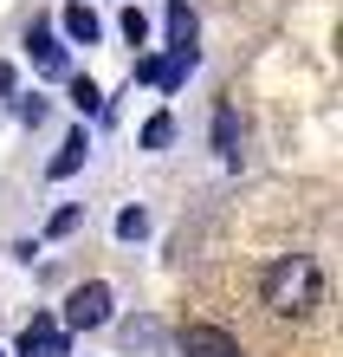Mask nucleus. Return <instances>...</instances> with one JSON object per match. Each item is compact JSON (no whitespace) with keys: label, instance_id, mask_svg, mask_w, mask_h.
I'll list each match as a JSON object with an SVG mask.
<instances>
[{"label":"nucleus","instance_id":"nucleus-1","mask_svg":"<svg viewBox=\"0 0 343 357\" xmlns=\"http://www.w3.org/2000/svg\"><path fill=\"white\" fill-rule=\"evenodd\" d=\"M266 305L278 312V319H317V305H324V266H317L311 254H285L266 266Z\"/></svg>","mask_w":343,"mask_h":357},{"label":"nucleus","instance_id":"nucleus-2","mask_svg":"<svg viewBox=\"0 0 343 357\" xmlns=\"http://www.w3.org/2000/svg\"><path fill=\"white\" fill-rule=\"evenodd\" d=\"M111 319V286L104 280H84L72 299H65V331H97Z\"/></svg>","mask_w":343,"mask_h":357},{"label":"nucleus","instance_id":"nucleus-3","mask_svg":"<svg viewBox=\"0 0 343 357\" xmlns=\"http://www.w3.org/2000/svg\"><path fill=\"white\" fill-rule=\"evenodd\" d=\"M13 351H19V357H65L72 344H65V325L39 312V319H26V331H19V344H13Z\"/></svg>","mask_w":343,"mask_h":357},{"label":"nucleus","instance_id":"nucleus-4","mask_svg":"<svg viewBox=\"0 0 343 357\" xmlns=\"http://www.w3.org/2000/svg\"><path fill=\"white\" fill-rule=\"evenodd\" d=\"M182 357H240V344L221 325H182Z\"/></svg>","mask_w":343,"mask_h":357},{"label":"nucleus","instance_id":"nucleus-5","mask_svg":"<svg viewBox=\"0 0 343 357\" xmlns=\"http://www.w3.org/2000/svg\"><path fill=\"white\" fill-rule=\"evenodd\" d=\"M26 52H33L39 72H52V78L65 72V46H58V33L46 26V20H33V26H26Z\"/></svg>","mask_w":343,"mask_h":357},{"label":"nucleus","instance_id":"nucleus-6","mask_svg":"<svg viewBox=\"0 0 343 357\" xmlns=\"http://www.w3.org/2000/svg\"><path fill=\"white\" fill-rule=\"evenodd\" d=\"M84 156H91V137H84V123H78V130H72L65 143H58V156L46 162V176H52V182H65V176H78V162H84Z\"/></svg>","mask_w":343,"mask_h":357},{"label":"nucleus","instance_id":"nucleus-7","mask_svg":"<svg viewBox=\"0 0 343 357\" xmlns=\"http://www.w3.org/2000/svg\"><path fill=\"white\" fill-rule=\"evenodd\" d=\"M58 26H65V39H72V46H97V33H104V26H97V13L84 7V0H72V7L58 13Z\"/></svg>","mask_w":343,"mask_h":357},{"label":"nucleus","instance_id":"nucleus-8","mask_svg":"<svg viewBox=\"0 0 343 357\" xmlns=\"http://www.w3.org/2000/svg\"><path fill=\"white\" fill-rule=\"evenodd\" d=\"M195 39H201V26H195V13H188V0H168V46L195 52Z\"/></svg>","mask_w":343,"mask_h":357},{"label":"nucleus","instance_id":"nucleus-9","mask_svg":"<svg viewBox=\"0 0 343 357\" xmlns=\"http://www.w3.org/2000/svg\"><path fill=\"white\" fill-rule=\"evenodd\" d=\"M214 150H221V162H240V117H233V104L214 111Z\"/></svg>","mask_w":343,"mask_h":357},{"label":"nucleus","instance_id":"nucleus-10","mask_svg":"<svg viewBox=\"0 0 343 357\" xmlns=\"http://www.w3.org/2000/svg\"><path fill=\"white\" fill-rule=\"evenodd\" d=\"M72 104H78V117H104V91L91 78H72Z\"/></svg>","mask_w":343,"mask_h":357},{"label":"nucleus","instance_id":"nucleus-11","mask_svg":"<svg viewBox=\"0 0 343 357\" xmlns=\"http://www.w3.org/2000/svg\"><path fill=\"white\" fill-rule=\"evenodd\" d=\"M168 137H175V117H168V111H156L143 123V150H168Z\"/></svg>","mask_w":343,"mask_h":357},{"label":"nucleus","instance_id":"nucleus-12","mask_svg":"<svg viewBox=\"0 0 343 357\" xmlns=\"http://www.w3.org/2000/svg\"><path fill=\"white\" fill-rule=\"evenodd\" d=\"M117 234L123 241H143L149 234V208H123V215H117Z\"/></svg>","mask_w":343,"mask_h":357},{"label":"nucleus","instance_id":"nucleus-13","mask_svg":"<svg viewBox=\"0 0 343 357\" xmlns=\"http://www.w3.org/2000/svg\"><path fill=\"white\" fill-rule=\"evenodd\" d=\"M123 39H130V46H143V39H149V20H143V7H123Z\"/></svg>","mask_w":343,"mask_h":357},{"label":"nucleus","instance_id":"nucleus-14","mask_svg":"<svg viewBox=\"0 0 343 357\" xmlns=\"http://www.w3.org/2000/svg\"><path fill=\"white\" fill-rule=\"evenodd\" d=\"M72 227H78V208H58V215L46 221V234H52V241H65V234H72Z\"/></svg>","mask_w":343,"mask_h":357},{"label":"nucleus","instance_id":"nucleus-15","mask_svg":"<svg viewBox=\"0 0 343 357\" xmlns=\"http://www.w3.org/2000/svg\"><path fill=\"white\" fill-rule=\"evenodd\" d=\"M136 78H143V85H156V78H162V59L143 52V59H136Z\"/></svg>","mask_w":343,"mask_h":357},{"label":"nucleus","instance_id":"nucleus-16","mask_svg":"<svg viewBox=\"0 0 343 357\" xmlns=\"http://www.w3.org/2000/svg\"><path fill=\"white\" fill-rule=\"evenodd\" d=\"M0 91H13V66H0Z\"/></svg>","mask_w":343,"mask_h":357},{"label":"nucleus","instance_id":"nucleus-17","mask_svg":"<svg viewBox=\"0 0 343 357\" xmlns=\"http://www.w3.org/2000/svg\"><path fill=\"white\" fill-rule=\"evenodd\" d=\"M0 357H7V351H0Z\"/></svg>","mask_w":343,"mask_h":357}]
</instances>
